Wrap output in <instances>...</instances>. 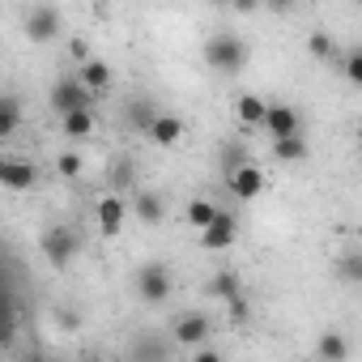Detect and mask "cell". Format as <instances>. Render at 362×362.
<instances>
[{
    "mask_svg": "<svg viewBox=\"0 0 362 362\" xmlns=\"http://www.w3.org/2000/svg\"><path fill=\"white\" fill-rule=\"evenodd\" d=\"M226 184H230V192H235L239 201H256V197L264 192V170H260L256 162H243V166L226 179Z\"/></svg>",
    "mask_w": 362,
    "mask_h": 362,
    "instance_id": "cell-9",
    "label": "cell"
},
{
    "mask_svg": "<svg viewBox=\"0 0 362 362\" xmlns=\"http://www.w3.org/2000/svg\"><path fill=\"white\" fill-rule=\"evenodd\" d=\"M22 128V103H18V94H5L0 98V136H13Z\"/></svg>",
    "mask_w": 362,
    "mask_h": 362,
    "instance_id": "cell-21",
    "label": "cell"
},
{
    "mask_svg": "<svg viewBox=\"0 0 362 362\" xmlns=\"http://www.w3.org/2000/svg\"><path fill=\"white\" fill-rule=\"evenodd\" d=\"M358 5H362V0H358Z\"/></svg>",
    "mask_w": 362,
    "mask_h": 362,
    "instance_id": "cell-38",
    "label": "cell"
},
{
    "mask_svg": "<svg viewBox=\"0 0 362 362\" xmlns=\"http://www.w3.org/2000/svg\"><path fill=\"white\" fill-rule=\"evenodd\" d=\"M239 290H243V277H239L235 269H218V273L205 277V286H201V294H205V298H218V303L235 298Z\"/></svg>",
    "mask_w": 362,
    "mask_h": 362,
    "instance_id": "cell-12",
    "label": "cell"
},
{
    "mask_svg": "<svg viewBox=\"0 0 362 362\" xmlns=\"http://www.w3.org/2000/svg\"><path fill=\"white\" fill-rule=\"evenodd\" d=\"M69 52H73V60H81V64L90 60V47H86L81 39H73V43H69Z\"/></svg>",
    "mask_w": 362,
    "mask_h": 362,
    "instance_id": "cell-31",
    "label": "cell"
},
{
    "mask_svg": "<svg viewBox=\"0 0 362 362\" xmlns=\"http://www.w3.org/2000/svg\"><path fill=\"white\" fill-rule=\"evenodd\" d=\"M132 214H136V222H145V226H158V222L166 218V205H162V197H158V192H149V188H136V197H132Z\"/></svg>",
    "mask_w": 362,
    "mask_h": 362,
    "instance_id": "cell-16",
    "label": "cell"
},
{
    "mask_svg": "<svg viewBox=\"0 0 362 362\" xmlns=\"http://www.w3.org/2000/svg\"><path fill=\"white\" fill-rule=\"evenodd\" d=\"M243 162H247V149H239V145H222V175H226V179H230Z\"/></svg>",
    "mask_w": 362,
    "mask_h": 362,
    "instance_id": "cell-26",
    "label": "cell"
},
{
    "mask_svg": "<svg viewBox=\"0 0 362 362\" xmlns=\"http://www.w3.org/2000/svg\"><path fill=\"white\" fill-rule=\"evenodd\" d=\"M205 64H209L214 73H222V77H235V73H243V64H247V43H243L239 35H214V39L205 43Z\"/></svg>",
    "mask_w": 362,
    "mask_h": 362,
    "instance_id": "cell-1",
    "label": "cell"
},
{
    "mask_svg": "<svg viewBox=\"0 0 362 362\" xmlns=\"http://www.w3.org/2000/svg\"><path fill=\"white\" fill-rule=\"evenodd\" d=\"M0 184H5L9 192H26V188H35V184H39V170H35V162L5 158V162H0Z\"/></svg>",
    "mask_w": 362,
    "mask_h": 362,
    "instance_id": "cell-8",
    "label": "cell"
},
{
    "mask_svg": "<svg viewBox=\"0 0 362 362\" xmlns=\"http://www.w3.org/2000/svg\"><path fill=\"white\" fill-rule=\"evenodd\" d=\"M358 243H362V230H358Z\"/></svg>",
    "mask_w": 362,
    "mask_h": 362,
    "instance_id": "cell-37",
    "label": "cell"
},
{
    "mask_svg": "<svg viewBox=\"0 0 362 362\" xmlns=\"http://www.w3.org/2000/svg\"><path fill=\"white\" fill-rule=\"evenodd\" d=\"M354 136H358V145H362V124H358V132H354Z\"/></svg>",
    "mask_w": 362,
    "mask_h": 362,
    "instance_id": "cell-35",
    "label": "cell"
},
{
    "mask_svg": "<svg viewBox=\"0 0 362 362\" xmlns=\"http://www.w3.org/2000/svg\"><path fill=\"white\" fill-rule=\"evenodd\" d=\"M307 56H311V60H337V43H332V35H324V30L307 35Z\"/></svg>",
    "mask_w": 362,
    "mask_h": 362,
    "instance_id": "cell-23",
    "label": "cell"
},
{
    "mask_svg": "<svg viewBox=\"0 0 362 362\" xmlns=\"http://www.w3.org/2000/svg\"><path fill=\"white\" fill-rule=\"evenodd\" d=\"M332 273H337L341 281H349V286H362V247H358V252H341L337 264H332Z\"/></svg>",
    "mask_w": 362,
    "mask_h": 362,
    "instance_id": "cell-20",
    "label": "cell"
},
{
    "mask_svg": "<svg viewBox=\"0 0 362 362\" xmlns=\"http://www.w3.org/2000/svg\"><path fill=\"white\" fill-rule=\"evenodd\" d=\"M235 243H239V222H235V214L222 209V214L201 230V247H205V252H230Z\"/></svg>",
    "mask_w": 362,
    "mask_h": 362,
    "instance_id": "cell-6",
    "label": "cell"
},
{
    "mask_svg": "<svg viewBox=\"0 0 362 362\" xmlns=\"http://www.w3.org/2000/svg\"><path fill=\"white\" fill-rule=\"evenodd\" d=\"M264 5V0H230V9H239V13H256Z\"/></svg>",
    "mask_w": 362,
    "mask_h": 362,
    "instance_id": "cell-30",
    "label": "cell"
},
{
    "mask_svg": "<svg viewBox=\"0 0 362 362\" xmlns=\"http://www.w3.org/2000/svg\"><path fill=\"white\" fill-rule=\"evenodd\" d=\"M315 358H324V362H341V358H349V341L341 337V328L320 332V341H315Z\"/></svg>",
    "mask_w": 362,
    "mask_h": 362,
    "instance_id": "cell-19",
    "label": "cell"
},
{
    "mask_svg": "<svg viewBox=\"0 0 362 362\" xmlns=\"http://www.w3.org/2000/svg\"><path fill=\"white\" fill-rule=\"evenodd\" d=\"M218 214H222V209H218L214 201H205V197H192V201H188V222H192L197 230H205Z\"/></svg>",
    "mask_w": 362,
    "mask_h": 362,
    "instance_id": "cell-22",
    "label": "cell"
},
{
    "mask_svg": "<svg viewBox=\"0 0 362 362\" xmlns=\"http://www.w3.org/2000/svg\"><path fill=\"white\" fill-rule=\"evenodd\" d=\"M132 354H136V358H162L166 349H162V345H132Z\"/></svg>",
    "mask_w": 362,
    "mask_h": 362,
    "instance_id": "cell-29",
    "label": "cell"
},
{
    "mask_svg": "<svg viewBox=\"0 0 362 362\" xmlns=\"http://www.w3.org/2000/svg\"><path fill=\"white\" fill-rule=\"evenodd\" d=\"M39 247H43V256H47V264H52V269H64V264H73V260H77L81 239H77L69 226H47Z\"/></svg>",
    "mask_w": 362,
    "mask_h": 362,
    "instance_id": "cell-3",
    "label": "cell"
},
{
    "mask_svg": "<svg viewBox=\"0 0 362 362\" xmlns=\"http://www.w3.org/2000/svg\"><path fill=\"white\" fill-rule=\"evenodd\" d=\"M153 145H162V149H170V145H179V136H184V119L179 115H162L158 111V119H153V128L145 132Z\"/></svg>",
    "mask_w": 362,
    "mask_h": 362,
    "instance_id": "cell-17",
    "label": "cell"
},
{
    "mask_svg": "<svg viewBox=\"0 0 362 362\" xmlns=\"http://www.w3.org/2000/svg\"><path fill=\"white\" fill-rule=\"evenodd\" d=\"M153 119H158V111H153L145 98L128 107V128H141V132H149V128H153Z\"/></svg>",
    "mask_w": 362,
    "mask_h": 362,
    "instance_id": "cell-24",
    "label": "cell"
},
{
    "mask_svg": "<svg viewBox=\"0 0 362 362\" xmlns=\"http://www.w3.org/2000/svg\"><path fill=\"white\" fill-rule=\"evenodd\" d=\"M81 170H86V158H81L77 149H64V153L56 158V175H60V179H77Z\"/></svg>",
    "mask_w": 362,
    "mask_h": 362,
    "instance_id": "cell-25",
    "label": "cell"
},
{
    "mask_svg": "<svg viewBox=\"0 0 362 362\" xmlns=\"http://www.w3.org/2000/svg\"><path fill=\"white\" fill-rule=\"evenodd\" d=\"M94 218H98V230H103V235H119L124 222H128V205H124V197H98Z\"/></svg>",
    "mask_w": 362,
    "mask_h": 362,
    "instance_id": "cell-11",
    "label": "cell"
},
{
    "mask_svg": "<svg viewBox=\"0 0 362 362\" xmlns=\"http://www.w3.org/2000/svg\"><path fill=\"white\" fill-rule=\"evenodd\" d=\"M22 30H26V39L39 43V47H43V43H56V39H60V9H56V5H35V9L26 13V26H22Z\"/></svg>",
    "mask_w": 362,
    "mask_h": 362,
    "instance_id": "cell-5",
    "label": "cell"
},
{
    "mask_svg": "<svg viewBox=\"0 0 362 362\" xmlns=\"http://www.w3.org/2000/svg\"><path fill=\"white\" fill-rule=\"evenodd\" d=\"M47 103H52L56 115H69V111H77V107H90V103H94V90H90L81 77H60V81L52 86Z\"/></svg>",
    "mask_w": 362,
    "mask_h": 362,
    "instance_id": "cell-4",
    "label": "cell"
},
{
    "mask_svg": "<svg viewBox=\"0 0 362 362\" xmlns=\"http://www.w3.org/2000/svg\"><path fill=\"white\" fill-rule=\"evenodd\" d=\"M94 107H77V111H69V115H60V132L69 136V141H86V136H94Z\"/></svg>",
    "mask_w": 362,
    "mask_h": 362,
    "instance_id": "cell-15",
    "label": "cell"
},
{
    "mask_svg": "<svg viewBox=\"0 0 362 362\" xmlns=\"http://www.w3.org/2000/svg\"><path fill=\"white\" fill-rule=\"evenodd\" d=\"M209 332H214V324H209V315H201V311H188V315H179V320L170 324V337L184 345V349L205 345V341H209Z\"/></svg>",
    "mask_w": 362,
    "mask_h": 362,
    "instance_id": "cell-7",
    "label": "cell"
},
{
    "mask_svg": "<svg viewBox=\"0 0 362 362\" xmlns=\"http://www.w3.org/2000/svg\"><path fill=\"white\" fill-rule=\"evenodd\" d=\"M341 69H345V81H349V86H362V47H354V52H345V60H341Z\"/></svg>",
    "mask_w": 362,
    "mask_h": 362,
    "instance_id": "cell-27",
    "label": "cell"
},
{
    "mask_svg": "<svg viewBox=\"0 0 362 362\" xmlns=\"http://www.w3.org/2000/svg\"><path fill=\"white\" fill-rule=\"evenodd\" d=\"M264 115H269V103L260 98V94H239L235 98V119L243 124V128H264Z\"/></svg>",
    "mask_w": 362,
    "mask_h": 362,
    "instance_id": "cell-13",
    "label": "cell"
},
{
    "mask_svg": "<svg viewBox=\"0 0 362 362\" xmlns=\"http://www.w3.org/2000/svg\"><path fill=\"white\" fill-rule=\"evenodd\" d=\"M264 5H269L273 13H290V9H294V0H264Z\"/></svg>",
    "mask_w": 362,
    "mask_h": 362,
    "instance_id": "cell-33",
    "label": "cell"
},
{
    "mask_svg": "<svg viewBox=\"0 0 362 362\" xmlns=\"http://www.w3.org/2000/svg\"><path fill=\"white\" fill-rule=\"evenodd\" d=\"M273 158L286 162V166H298V162L311 158V145H307L303 132H294V136H273Z\"/></svg>",
    "mask_w": 362,
    "mask_h": 362,
    "instance_id": "cell-14",
    "label": "cell"
},
{
    "mask_svg": "<svg viewBox=\"0 0 362 362\" xmlns=\"http://www.w3.org/2000/svg\"><path fill=\"white\" fill-rule=\"evenodd\" d=\"M132 290H136V298H141V303L158 307V303H166V298H170V290H175V277H170V269H166V264L149 260V264H141V269H136V277H132Z\"/></svg>",
    "mask_w": 362,
    "mask_h": 362,
    "instance_id": "cell-2",
    "label": "cell"
},
{
    "mask_svg": "<svg viewBox=\"0 0 362 362\" xmlns=\"http://www.w3.org/2000/svg\"><path fill=\"white\" fill-rule=\"evenodd\" d=\"M214 5H230V0H214Z\"/></svg>",
    "mask_w": 362,
    "mask_h": 362,
    "instance_id": "cell-36",
    "label": "cell"
},
{
    "mask_svg": "<svg viewBox=\"0 0 362 362\" xmlns=\"http://www.w3.org/2000/svg\"><path fill=\"white\" fill-rule=\"evenodd\" d=\"M60 324H64L69 332H77V324H81V320H77V311H60Z\"/></svg>",
    "mask_w": 362,
    "mask_h": 362,
    "instance_id": "cell-34",
    "label": "cell"
},
{
    "mask_svg": "<svg viewBox=\"0 0 362 362\" xmlns=\"http://www.w3.org/2000/svg\"><path fill=\"white\" fill-rule=\"evenodd\" d=\"M226 311H230V320H235V324H243V320L252 315V307H247V294L239 290L235 298H226Z\"/></svg>",
    "mask_w": 362,
    "mask_h": 362,
    "instance_id": "cell-28",
    "label": "cell"
},
{
    "mask_svg": "<svg viewBox=\"0 0 362 362\" xmlns=\"http://www.w3.org/2000/svg\"><path fill=\"white\" fill-rule=\"evenodd\" d=\"M264 128H269V136H294V132H303V115L290 103H269Z\"/></svg>",
    "mask_w": 362,
    "mask_h": 362,
    "instance_id": "cell-10",
    "label": "cell"
},
{
    "mask_svg": "<svg viewBox=\"0 0 362 362\" xmlns=\"http://www.w3.org/2000/svg\"><path fill=\"white\" fill-rule=\"evenodd\" d=\"M77 77H81V81L94 90V98H98V94H107V90H111V81H115L111 64H107V60H94V56L81 64V73H77Z\"/></svg>",
    "mask_w": 362,
    "mask_h": 362,
    "instance_id": "cell-18",
    "label": "cell"
},
{
    "mask_svg": "<svg viewBox=\"0 0 362 362\" xmlns=\"http://www.w3.org/2000/svg\"><path fill=\"white\" fill-rule=\"evenodd\" d=\"M192 354H197V362H218V358H222V354H218V349H209V345H197Z\"/></svg>",
    "mask_w": 362,
    "mask_h": 362,
    "instance_id": "cell-32",
    "label": "cell"
}]
</instances>
